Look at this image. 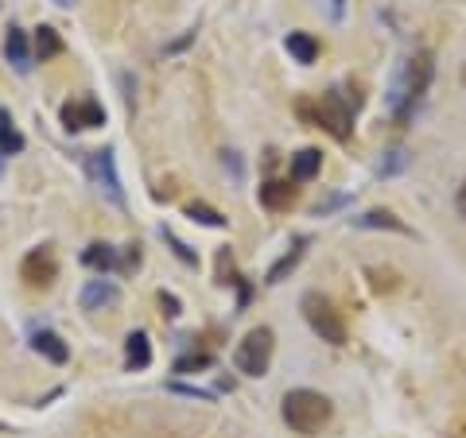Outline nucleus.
I'll list each match as a JSON object with an SVG mask.
<instances>
[{
	"mask_svg": "<svg viewBox=\"0 0 466 438\" xmlns=\"http://www.w3.org/2000/svg\"><path fill=\"white\" fill-rule=\"evenodd\" d=\"M159 306H164V314H167V318L179 314V299L167 295V291H159Z\"/></svg>",
	"mask_w": 466,
	"mask_h": 438,
	"instance_id": "nucleus-27",
	"label": "nucleus"
},
{
	"mask_svg": "<svg viewBox=\"0 0 466 438\" xmlns=\"http://www.w3.org/2000/svg\"><path fill=\"white\" fill-rule=\"evenodd\" d=\"M5 58L20 70V75H27V70L35 66L32 39H27V32H24V27H16V24H12V27H8V35H5Z\"/></svg>",
	"mask_w": 466,
	"mask_h": 438,
	"instance_id": "nucleus-10",
	"label": "nucleus"
},
{
	"mask_svg": "<svg viewBox=\"0 0 466 438\" xmlns=\"http://www.w3.org/2000/svg\"><path fill=\"white\" fill-rule=\"evenodd\" d=\"M319 167H323V152L319 148H303L291 155V183H308L319 174Z\"/></svg>",
	"mask_w": 466,
	"mask_h": 438,
	"instance_id": "nucleus-15",
	"label": "nucleus"
},
{
	"mask_svg": "<svg viewBox=\"0 0 466 438\" xmlns=\"http://www.w3.org/2000/svg\"><path fill=\"white\" fill-rule=\"evenodd\" d=\"M159 233H164V241H167V248H171V253H175V256H179V260H183V264H187V268H198V256H195V253H191V248H187V244H183L179 237H175V233H171V229H159Z\"/></svg>",
	"mask_w": 466,
	"mask_h": 438,
	"instance_id": "nucleus-22",
	"label": "nucleus"
},
{
	"mask_svg": "<svg viewBox=\"0 0 466 438\" xmlns=\"http://www.w3.org/2000/svg\"><path fill=\"white\" fill-rule=\"evenodd\" d=\"M354 109H361V90L350 97V101L339 90H327L323 97H319V105L299 101V113L311 116L319 128H327L334 140H350V133H354Z\"/></svg>",
	"mask_w": 466,
	"mask_h": 438,
	"instance_id": "nucleus-3",
	"label": "nucleus"
},
{
	"mask_svg": "<svg viewBox=\"0 0 466 438\" xmlns=\"http://www.w3.org/2000/svg\"><path fill=\"white\" fill-rule=\"evenodd\" d=\"M291 198H296V183L265 179V186H260V206H265V210H288Z\"/></svg>",
	"mask_w": 466,
	"mask_h": 438,
	"instance_id": "nucleus-14",
	"label": "nucleus"
},
{
	"mask_svg": "<svg viewBox=\"0 0 466 438\" xmlns=\"http://www.w3.org/2000/svg\"><path fill=\"white\" fill-rule=\"evenodd\" d=\"M20 152H24V136H20V128L12 124V113H8V109H0V159L20 155Z\"/></svg>",
	"mask_w": 466,
	"mask_h": 438,
	"instance_id": "nucleus-17",
	"label": "nucleus"
},
{
	"mask_svg": "<svg viewBox=\"0 0 466 438\" xmlns=\"http://www.w3.org/2000/svg\"><path fill=\"white\" fill-rule=\"evenodd\" d=\"M202 369H210V353H191L175 361V373H202Z\"/></svg>",
	"mask_w": 466,
	"mask_h": 438,
	"instance_id": "nucleus-23",
	"label": "nucleus"
},
{
	"mask_svg": "<svg viewBox=\"0 0 466 438\" xmlns=\"http://www.w3.org/2000/svg\"><path fill=\"white\" fill-rule=\"evenodd\" d=\"M354 229H392V233H412L397 214H389V210H370V214H361L354 217Z\"/></svg>",
	"mask_w": 466,
	"mask_h": 438,
	"instance_id": "nucleus-19",
	"label": "nucleus"
},
{
	"mask_svg": "<svg viewBox=\"0 0 466 438\" xmlns=\"http://www.w3.org/2000/svg\"><path fill=\"white\" fill-rule=\"evenodd\" d=\"M339 206H346V194H334V198L315 202V214H330V210H339Z\"/></svg>",
	"mask_w": 466,
	"mask_h": 438,
	"instance_id": "nucleus-26",
	"label": "nucleus"
},
{
	"mask_svg": "<svg viewBox=\"0 0 466 438\" xmlns=\"http://www.w3.org/2000/svg\"><path fill=\"white\" fill-rule=\"evenodd\" d=\"M431 75H435L431 51H420L404 63L400 78H397V90H392V113H397V124H408V116H412V109L420 105V97L428 94Z\"/></svg>",
	"mask_w": 466,
	"mask_h": 438,
	"instance_id": "nucleus-2",
	"label": "nucleus"
},
{
	"mask_svg": "<svg viewBox=\"0 0 466 438\" xmlns=\"http://www.w3.org/2000/svg\"><path fill=\"white\" fill-rule=\"evenodd\" d=\"M116 299H121V287H116L113 280H90L82 287L78 306H82V311H101V306H109Z\"/></svg>",
	"mask_w": 466,
	"mask_h": 438,
	"instance_id": "nucleus-11",
	"label": "nucleus"
},
{
	"mask_svg": "<svg viewBox=\"0 0 466 438\" xmlns=\"http://www.w3.org/2000/svg\"><path fill=\"white\" fill-rule=\"evenodd\" d=\"M55 5H63V8H66V5H75V0H55Z\"/></svg>",
	"mask_w": 466,
	"mask_h": 438,
	"instance_id": "nucleus-29",
	"label": "nucleus"
},
{
	"mask_svg": "<svg viewBox=\"0 0 466 438\" xmlns=\"http://www.w3.org/2000/svg\"><path fill=\"white\" fill-rule=\"evenodd\" d=\"M404 167V152H385V164H381V174H397Z\"/></svg>",
	"mask_w": 466,
	"mask_h": 438,
	"instance_id": "nucleus-25",
	"label": "nucleus"
},
{
	"mask_svg": "<svg viewBox=\"0 0 466 438\" xmlns=\"http://www.w3.org/2000/svg\"><path fill=\"white\" fill-rule=\"evenodd\" d=\"M63 124H66V133H78V128H101L106 124V109H101L94 97H75V101L63 105Z\"/></svg>",
	"mask_w": 466,
	"mask_h": 438,
	"instance_id": "nucleus-9",
	"label": "nucleus"
},
{
	"mask_svg": "<svg viewBox=\"0 0 466 438\" xmlns=\"http://www.w3.org/2000/svg\"><path fill=\"white\" fill-rule=\"evenodd\" d=\"M462 85H466V63H462Z\"/></svg>",
	"mask_w": 466,
	"mask_h": 438,
	"instance_id": "nucleus-30",
	"label": "nucleus"
},
{
	"mask_svg": "<svg viewBox=\"0 0 466 438\" xmlns=\"http://www.w3.org/2000/svg\"><path fill=\"white\" fill-rule=\"evenodd\" d=\"M148 364H152V342H148V333L133 330L125 338V369L128 373H140V369H148Z\"/></svg>",
	"mask_w": 466,
	"mask_h": 438,
	"instance_id": "nucleus-12",
	"label": "nucleus"
},
{
	"mask_svg": "<svg viewBox=\"0 0 466 438\" xmlns=\"http://www.w3.org/2000/svg\"><path fill=\"white\" fill-rule=\"evenodd\" d=\"M308 244H311V237H299L296 244H291L288 253H284V260H280V264H276V268L265 275V284H284V280H288V272L299 264V260H303V253H308Z\"/></svg>",
	"mask_w": 466,
	"mask_h": 438,
	"instance_id": "nucleus-18",
	"label": "nucleus"
},
{
	"mask_svg": "<svg viewBox=\"0 0 466 438\" xmlns=\"http://www.w3.org/2000/svg\"><path fill=\"white\" fill-rule=\"evenodd\" d=\"M299 311H303L308 326H311L323 342L346 345V323H342V314L334 311V303H330L327 295H319V291H308V295H303V303H299Z\"/></svg>",
	"mask_w": 466,
	"mask_h": 438,
	"instance_id": "nucleus-4",
	"label": "nucleus"
},
{
	"mask_svg": "<svg viewBox=\"0 0 466 438\" xmlns=\"http://www.w3.org/2000/svg\"><path fill=\"white\" fill-rule=\"evenodd\" d=\"M187 217L198 225H210V229H226V214H218L214 206H202V202H191V206H187Z\"/></svg>",
	"mask_w": 466,
	"mask_h": 438,
	"instance_id": "nucleus-21",
	"label": "nucleus"
},
{
	"mask_svg": "<svg viewBox=\"0 0 466 438\" xmlns=\"http://www.w3.org/2000/svg\"><path fill=\"white\" fill-rule=\"evenodd\" d=\"M284 47H288V55L296 58L299 66H311L315 58H319V39H311L308 32H291V35L284 39Z\"/></svg>",
	"mask_w": 466,
	"mask_h": 438,
	"instance_id": "nucleus-16",
	"label": "nucleus"
},
{
	"mask_svg": "<svg viewBox=\"0 0 466 438\" xmlns=\"http://www.w3.org/2000/svg\"><path fill=\"white\" fill-rule=\"evenodd\" d=\"M86 174H90L94 186L113 202V206H125V191H121V174H116V164H113V148H97V152L86 155Z\"/></svg>",
	"mask_w": 466,
	"mask_h": 438,
	"instance_id": "nucleus-6",
	"label": "nucleus"
},
{
	"mask_svg": "<svg viewBox=\"0 0 466 438\" xmlns=\"http://www.w3.org/2000/svg\"><path fill=\"white\" fill-rule=\"evenodd\" d=\"M272 330L268 326H257L249 330L245 338L238 342V349H233V364H238V373L245 376H265L268 364H272Z\"/></svg>",
	"mask_w": 466,
	"mask_h": 438,
	"instance_id": "nucleus-5",
	"label": "nucleus"
},
{
	"mask_svg": "<svg viewBox=\"0 0 466 438\" xmlns=\"http://www.w3.org/2000/svg\"><path fill=\"white\" fill-rule=\"evenodd\" d=\"M82 264H86V268H101V272H133V268L140 264V248L133 244V248H128V253L121 256L113 244L97 241V244H90V248L82 253Z\"/></svg>",
	"mask_w": 466,
	"mask_h": 438,
	"instance_id": "nucleus-8",
	"label": "nucleus"
},
{
	"mask_svg": "<svg viewBox=\"0 0 466 438\" xmlns=\"http://www.w3.org/2000/svg\"><path fill=\"white\" fill-rule=\"evenodd\" d=\"M280 415L296 434L311 438L319 431H327V423L334 419V403L315 388H291L284 396V403H280Z\"/></svg>",
	"mask_w": 466,
	"mask_h": 438,
	"instance_id": "nucleus-1",
	"label": "nucleus"
},
{
	"mask_svg": "<svg viewBox=\"0 0 466 438\" xmlns=\"http://www.w3.org/2000/svg\"><path fill=\"white\" fill-rule=\"evenodd\" d=\"M35 58H55L58 51H63V39H58V32L51 24H43V27H35Z\"/></svg>",
	"mask_w": 466,
	"mask_h": 438,
	"instance_id": "nucleus-20",
	"label": "nucleus"
},
{
	"mask_svg": "<svg viewBox=\"0 0 466 438\" xmlns=\"http://www.w3.org/2000/svg\"><path fill=\"white\" fill-rule=\"evenodd\" d=\"M370 280H373V291H392V287H397V272L370 268Z\"/></svg>",
	"mask_w": 466,
	"mask_h": 438,
	"instance_id": "nucleus-24",
	"label": "nucleus"
},
{
	"mask_svg": "<svg viewBox=\"0 0 466 438\" xmlns=\"http://www.w3.org/2000/svg\"><path fill=\"white\" fill-rule=\"evenodd\" d=\"M55 275H58V260H55V253H51V244H39V248H32V253L24 256L20 280H24L27 287L43 291V287L55 284Z\"/></svg>",
	"mask_w": 466,
	"mask_h": 438,
	"instance_id": "nucleus-7",
	"label": "nucleus"
},
{
	"mask_svg": "<svg viewBox=\"0 0 466 438\" xmlns=\"http://www.w3.org/2000/svg\"><path fill=\"white\" fill-rule=\"evenodd\" d=\"M455 210H459V217L466 222V183L459 186V194H455Z\"/></svg>",
	"mask_w": 466,
	"mask_h": 438,
	"instance_id": "nucleus-28",
	"label": "nucleus"
},
{
	"mask_svg": "<svg viewBox=\"0 0 466 438\" xmlns=\"http://www.w3.org/2000/svg\"><path fill=\"white\" fill-rule=\"evenodd\" d=\"M32 349H35L39 357H47L51 364H66V361H70L66 342L58 338V333H51V330H35V333H32Z\"/></svg>",
	"mask_w": 466,
	"mask_h": 438,
	"instance_id": "nucleus-13",
	"label": "nucleus"
}]
</instances>
